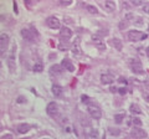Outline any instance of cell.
Listing matches in <instances>:
<instances>
[{"instance_id": "26", "label": "cell", "mask_w": 149, "mask_h": 139, "mask_svg": "<svg viewBox=\"0 0 149 139\" xmlns=\"http://www.w3.org/2000/svg\"><path fill=\"white\" fill-rule=\"evenodd\" d=\"M132 4H133V5H136V6H138V5H144V3L142 1V0H134V1H132Z\"/></svg>"}, {"instance_id": "6", "label": "cell", "mask_w": 149, "mask_h": 139, "mask_svg": "<svg viewBox=\"0 0 149 139\" xmlns=\"http://www.w3.org/2000/svg\"><path fill=\"white\" fill-rule=\"evenodd\" d=\"M92 40H93V44H95V46L98 48L99 51H104L106 50V44H104L103 39L98 35H93L92 36Z\"/></svg>"}, {"instance_id": "12", "label": "cell", "mask_w": 149, "mask_h": 139, "mask_svg": "<svg viewBox=\"0 0 149 139\" xmlns=\"http://www.w3.org/2000/svg\"><path fill=\"white\" fill-rule=\"evenodd\" d=\"M113 81H114V77H113V75H111V73H103L102 76H101V82H102L103 85H109Z\"/></svg>"}, {"instance_id": "37", "label": "cell", "mask_w": 149, "mask_h": 139, "mask_svg": "<svg viewBox=\"0 0 149 139\" xmlns=\"http://www.w3.org/2000/svg\"><path fill=\"white\" fill-rule=\"evenodd\" d=\"M91 136H92V137H97V132H96V130H95V132H92V133H91Z\"/></svg>"}, {"instance_id": "7", "label": "cell", "mask_w": 149, "mask_h": 139, "mask_svg": "<svg viewBox=\"0 0 149 139\" xmlns=\"http://www.w3.org/2000/svg\"><path fill=\"white\" fill-rule=\"evenodd\" d=\"M15 50H16V46H13V48H11V52H10V56L9 58H7V67H9L10 72L13 73L15 71V58H14V54H15Z\"/></svg>"}, {"instance_id": "30", "label": "cell", "mask_w": 149, "mask_h": 139, "mask_svg": "<svg viewBox=\"0 0 149 139\" xmlns=\"http://www.w3.org/2000/svg\"><path fill=\"white\" fill-rule=\"evenodd\" d=\"M62 5H70L71 4V0H66V1H61Z\"/></svg>"}, {"instance_id": "27", "label": "cell", "mask_w": 149, "mask_h": 139, "mask_svg": "<svg viewBox=\"0 0 149 139\" xmlns=\"http://www.w3.org/2000/svg\"><path fill=\"white\" fill-rule=\"evenodd\" d=\"M118 92H119V95H126V93H127V88H124V87H122V88H119L118 89Z\"/></svg>"}, {"instance_id": "18", "label": "cell", "mask_w": 149, "mask_h": 139, "mask_svg": "<svg viewBox=\"0 0 149 139\" xmlns=\"http://www.w3.org/2000/svg\"><path fill=\"white\" fill-rule=\"evenodd\" d=\"M104 6H106V9L108 11H114L115 10V3L112 1V0H107V1H104Z\"/></svg>"}, {"instance_id": "10", "label": "cell", "mask_w": 149, "mask_h": 139, "mask_svg": "<svg viewBox=\"0 0 149 139\" xmlns=\"http://www.w3.org/2000/svg\"><path fill=\"white\" fill-rule=\"evenodd\" d=\"M61 67L65 71H68V72H73L74 71V66H73V63L70 58H63L62 62H61Z\"/></svg>"}, {"instance_id": "5", "label": "cell", "mask_w": 149, "mask_h": 139, "mask_svg": "<svg viewBox=\"0 0 149 139\" xmlns=\"http://www.w3.org/2000/svg\"><path fill=\"white\" fill-rule=\"evenodd\" d=\"M130 68H132L133 72L137 75L143 73V66H142V62L139 60H132V61H130Z\"/></svg>"}, {"instance_id": "28", "label": "cell", "mask_w": 149, "mask_h": 139, "mask_svg": "<svg viewBox=\"0 0 149 139\" xmlns=\"http://www.w3.org/2000/svg\"><path fill=\"white\" fill-rule=\"evenodd\" d=\"M143 97L145 98L147 102H149V95H148V92H143Z\"/></svg>"}, {"instance_id": "33", "label": "cell", "mask_w": 149, "mask_h": 139, "mask_svg": "<svg viewBox=\"0 0 149 139\" xmlns=\"http://www.w3.org/2000/svg\"><path fill=\"white\" fill-rule=\"evenodd\" d=\"M119 82H122V83H127L126 78H123V77H121V78H119Z\"/></svg>"}, {"instance_id": "4", "label": "cell", "mask_w": 149, "mask_h": 139, "mask_svg": "<svg viewBox=\"0 0 149 139\" xmlns=\"http://www.w3.org/2000/svg\"><path fill=\"white\" fill-rule=\"evenodd\" d=\"M7 45H9V36H7V34L3 32L0 35V51H1V56L4 55V52H6Z\"/></svg>"}, {"instance_id": "31", "label": "cell", "mask_w": 149, "mask_h": 139, "mask_svg": "<svg viewBox=\"0 0 149 139\" xmlns=\"http://www.w3.org/2000/svg\"><path fill=\"white\" fill-rule=\"evenodd\" d=\"M81 98H82V101H83V102H88V97H87V96H82Z\"/></svg>"}, {"instance_id": "9", "label": "cell", "mask_w": 149, "mask_h": 139, "mask_svg": "<svg viewBox=\"0 0 149 139\" xmlns=\"http://www.w3.org/2000/svg\"><path fill=\"white\" fill-rule=\"evenodd\" d=\"M46 112H47L48 115H51V117H55V115H57V113H58V107H57V104H56L55 102L48 103L47 107H46Z\"/></svg>"}, {"instance_id": "3", "label": "cell", "mask_w": 149, "mask_h": 139, "mask_svg": "<svg viewBox=\"0 0 149 139\" xmlns=\"http://www.w3.org/2000/svg\"><path fill=\"white\" fill-rule=\"evenodd\" d=\"M130 136L134 139H143L147 137V132L144 129L139 128V127H133V129L130 130Z\"/></svg>"}, {"instance_id": "13", "label": "cell", "mask_w": 149, "mask_h": 139, "mask_svg": "<svg viewBox=\"0 0 149 139\" xmlns=\"http://www.w3.org/2000/svg\"><path fill=\"white\" fill-rule=\"evenodd\" d=\"M60 36H61V39L68 40V39L72 37V31H71L68 28H62L61 31H60Z\"/></svg>"}, {"instance_id": "17", "label": "cell", "mask_w": 149, "mask_h": 139, "mask_svg": "<svg viewBox=\"0 0 149 139\" xmlns=\"http://www.w3.org/2000/svg\"><path fill=\"white\" fill-rule=\"evenodd\" d=\"M129 111H130V113L132 114H142V111H140V108L138 104H130V107H129Z\"/></svg>"}, {"instance_id": "25", "label": "cell", "mask_w": 149, "mask_h": 139, "mask_svg": "<svg viewBox=\"0 0 149 139\" xmlns=\"http://www.w3.org/2000/svg\"><path fill=\"white\" fill-rule=\"evenodd\" d=\"M143 11H144V13H147V14H149V3H145L143 5Z\"/></svg>"}, {"instance_id": "2", "label": "cell", "mask_w": 149, "mask_h": 139, "mask_svg": "<svg viewBox=\"0 0 149 139\" xmlns=\"http://www.w3.org/2000/svg\"><path fill=\"white\" fill-rule=\"evenodd\" d=\"M87 111H88V113L91 114V117L95 118V119H101V117H102V111H101V108L98 106H96V104H93V103L88 104Z\"/></svg>"}, {"instance_id": "32", "label": "cell", "mask_w": 149, "mask_h": 139, "mask_svg": "<svg viewBox=\"0 0 149 139\" xmlns=\"http://www.w3.org/2000/svg\"><path fill=\"white\" fill-rule=\"evenodd\" d=\"M24 102V97H19L17 98V103H22Z\"/></svg>"}, {"instance_id": "36", "label": "cell", "mask_w": 149, "mask_h": 139, "mask_svg": "<svg viewBox=\"0 0 149 139\" xmlns=\"http://www.w3.org/2000/svg\"><path fill=\"white\" fill-rule=\"evenodd\" d=\"M145 54H147V56H148V58H149V46L147 47V50H145Z\"/></svg>"}, {"instance_id": "38", "label": "cell", "mask_w": 149, "mask_h": 139, "mask_svg": "<svg viewBox=\"0 0 149 139\" xmlns=\"http://www.w3.org/2000/svg\"><path fill=\"white\" fill-rule=\"evenodd\" d=\"M44 139H48V138H44Z\"/></svg>"}, {"instance_id": "19", "label": "cell", "mask_w": 149, "mask_h": 139, "mask_svg": "<svg viewBox=\"0 0 149 139\" xmlns=\"http://www.w3.org/2000/svg\"><path fill=\"white\" fill-rule=\"evenodd\" d=\"M50 73H51V75H55V76H58V75L61 73V66H58V65H54V66H51V68H50Z\"/></svg>"}, {"instance_id": "29", "label": "cell", "mask_w": 149, "mask_h": 139, "mask_svg": "<svg viewBox=\"0 0 149 139\" xmlns=\"http://www.w3.org/2000/svg\"><path fill=\"white\" fill-rule=\"evenodd\" d=\"M1 139H13V136H10V134H5V136H3Z\"/></svg>"}, {"instance_id": "15", "label": "cell", "mask_w": 149, "mask_h": 139, "mask_svg": "<svg viewBox=\"0 0 149 139\" xmlns=\"http://www.w3.org/2000/svg\"><path fill=\"white\" fill-rule=\"evenodd\" d=\"M30 128H31V126H30V124H28V123H22V124L17 126V132L21 133V134H25V133L29 132Z\"/></svg>"}, {"instance_id": "8", "label": "cell", "mask_w": 149, "mask_h": 139, "mask_svg": "<svg viewBox=\"0 0 149 139\" xmlns=\"http://www.w3.org/2000/svg\"><path fill=\"white\" fill-rule=\"evenodd\" d=\"M46 24L47 26L50 29H60V26H61V24H60V20L57 17H55V16H50V17H47V20H46Z\"/></svg>"}, {"instance_id": "20", "label": "cell", "mask_w": 149, "mask_h": 139, "mask_svg": "<svg viewBox=\"0 0 149 139\" xmlns=\"http://www.w3.org/2000/svg\"><path fill=\"white\" fill-rule=\"evenodd\" d=\"M112 46L115 47L118 51L122 50V41L119 39H112Z\"/></svg>"}, {"instance_id": "23", "label": "cell", "mask_w": 149, "mask_h": 139, "mask_svg": "<svg viewBox=\"0 0 149 139\" xmlns=\"http://www.w3.org/2000/svg\"><path fill=\"white\" fill-rule=\"evenodd\" d=\"M86 9H87L88 13H91V14H97L98 11H97V7L96 6H93V5H87L86 6Z\"/></svg>"}, {"instance_id": "24", "label": "cell", "mask_w": 149, "mask_h": 139, "mask_svg": "<svg viewBox=\"0 0 149 139\" xmlns=\"http://www.w3.org/2000/svg\"><path fill=\"white\" fill-rule=\"evenodd\" d=\"M132 123L136 127H140L142 126V121L139 118H137V117H132Z\"/></svg>"}, {"instance_id": "1", "label": "cell", "mask_w": 149, "mask_h": 139, "mask_svg": "<svg viewBox=\"0 0 149 139\" xmlns=\"http://www.w3.org/2000/svg\"><path fill=\"white\" fill-rule=\"evenodd\" d=\"M147 37H148L147 34L137 31V30H130V31L128 32V39H129V41H133V42L144 40V39H147Z\"/></svg>"}, {"instance_id": "14", "label": "cell", "mask_w": 149, "mask_h": 139, "mask_svg": "<svg viewBox=\"0 0 149 139\" xmlns=\"http://www.w3.org/2000/svg\"><path fill=\"white\" fill-rule=\"evenodd\" d=\"M21 36L24 37V39L26 40V41H34V35H32V31H30V30H28V29H22L21 30Z\"/></svg>"}, {"instance_id": "21", "label": "cell", "mask_w": 149, "mask_h": 139, "mask_svg": "<svg viewBox=\"0 0 149 139\" xmlns=\"http://www.w3.org/2000/svg\"><path fill=\"white\" fill-rule=\"evenodd\" d=\"M34 71H35V72H42V71H44L42 63H41V62H36L35 65H34Z\"/></svg>"}, {"instance_id": "34", "label": "cell", "mask_w": 149, "mask_h": 139, "mask_svg": "<svg viewBox=\"0 0 149 139\" xmlns=\"http://www.w3.org/2000/svg\"><path fill=\"white\" fill-rule=\"evenodd\" d=\"M117 91H118V89L115 88V87H111V92H113V93H114V92H117Z\"/></svg>"}, {"instance_id": "11", "label": "cell", "mask_w": 149, "mask_h": 139, "mask_svg": "<svg viewBox=\"0 0 149 139\" xmlns=\"http://www.w3.org/2000/svg\"><path fill=\"white\" fill-rule=\"evenodd\" d=\"M72 54H73V56H76V57H80V56L82 55V50L80 47V39H76V41L73 42Z\"/></svg>"}, {"instance_id": "16", "label": "cell", "mask_w": 149, "mask_h": 139, "mask_svg": "<svg viewBox=\"0 0 149 139\" xmlns=\"http://www.w3.org/2000/svg\"><path fill=\"white\" fill-rule=\"evenodd\" d=\"M51 89H52V93H54L55 97H60L62 95V91H63L62 87H61V86H58V85H54Z\"/></svg>"}, {"instance_id": "35", "label": "cell", "mask_w": 149, "mask_h": 139, "mask_svg": "<svg viewBox=\"0 0 149 139\" xmlns=\"http://www.w3.org/2000/svg\"><path fill=\"white\" fill-rule=\"evenodd\" d=\"M14 10H15V13H17V5H16V3H14Z\"/></svg>"}, {"instance_id": "22", "label": "cell", "mask_w": 149, "mask_h": 139, "mask_svg": "<svg viewBox=\"0 0 149 139\" xmlns=\"http://www.w3.org/2000/svg\"><path fill=\"white\" fill-rule=\"evenodd\" d=\"M114 121L117 124H121V123L124 121V114H115L114 115Z\"/></svg>"}]
</instances>
